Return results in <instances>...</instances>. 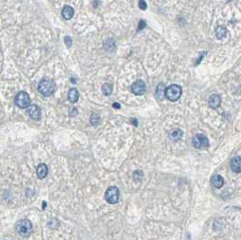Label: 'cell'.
Instances as JSON below:
<instances>
[{
  "label": "cell",
  "instance_id": "cell-1",
  "mask_svg": "<svg viewBox=\"0 0 241 240\" xmlns=\"http://www.w3.org/2000/svg\"><path fill=\"white\" fill-rule=\"evenodd\" d=\"M56 89V85L53 79L45 78L42 79L38 85V91L44 97H49L54 94Z\"/></svg>",
  "mask_w": 241,
  "mask_h": 240
},
{
  "label": "cell",
  "instance_id": "cell-2",
  "mask_svg": "<svg viewBox=\"0 0 241 240\" xmlns=\"http://www.w3.org/2000/svg\"><path fill=\"white\" fill-rule=\"evenodd\" d=\"M16 230L22 237H28L33 232V225L28 219H21L16 225Z\"/></svg>",
  "mask_w": 241,
  "mask_h": 240
},
{
  "label": "cell",
  "instance_id": "cell-3",
  "mask_svg": "<svg viewBox=\"0 0 241 240\" xmlns=\"http://www.w3.org/2000/svg\"><path fill=\"white\" fill-rule=\"evenodd\" d=\"M182 88L176 84H172L165 89V97L170 101L178 100L182 96Z\"/></svg>",
  "mask_w": 241,
  "mask_h": 240
},
{
  "label": "cell",
  "instance_id": "cell-4",
  "mask_svg": "<svg viewBox=\"0 0 241 240\" xmlns=\"http://www.w3.org/2000/svg\"><path fill=\"white\" fill-rule=\"evenodd\" d=\"M15 103H16L17 107H19L21 109H27L30 106V103H31L29 94L24 92V91L19 92L16 96Z\"/></svg>",
  "mask_w": 241,
  "mask_h": 240
},
{
  "label": "cell",
  "instance_id": "cell-5",
  "mask_svg": "<svg viewBox=\"0 0 241 240\" xmlns=\"http://www.w3.org/2000/svg\"><path fill=\"white\" fill-rule=\"evenodd\" d=\"M105 200L110 204H116L119 200V191L117 187H109L105 193Z\"/></svg>",
  "mask_w": 241,
  "mask_h": 240
},
{
  "label": "cell",
  "instance_id": "cell-6",
  "mask_svg": "<svg viewBox=\"0 0 241 240\" xmlns=\"http://www.w3.org/2000/svg\"><path fill=\"white\" fill-rule=\"evenodd\" d=\"M192 144H193L194 147L197 149H204V148L209 147V146H210L208 138L205 135H203L202 134H198L195 135L192 139Z\"/></svg>",
  "mask_w": 241,
  "mask_h": 240
},
{
  "label": "cell",
  "instance_id": "cell-7",
  "mask_svg": "<svg viewBox=\"0 0 241 240\" xmlns=\"http://www.w3.org/2000/svg\"><path fill=\"white\" fill-rule=\"evenodd\" d=\"M131 90L132 92L136 95V96H141L143 94H145L146 90V83L141 80V79H138V80H136L134 83L131 86Z\"/></svg>",
  "mask_w": 241,
  "mask_h": 240
},
{
  "label": "cell",
  "instance_id": "cell-8",
  "mask_svg": "<svg viewBox=\"0 0 241 240\" xmlns=\"http://www.w3.org/2000/svg\"><path fill=\"white\" fill-rule=\"evenodd\" d=\"M27 113H28L29 116L34 120H39L41 118V110H40L39 107H37L36 105L29 106L28 109H27Z\"/></svg>",
  "mask_w": 241,
  "mask_h": 240
},
{
  "label": "cell",
  "instance_id": "cell-9",
  "mask_svg": "<svg viewBox=\"0 0 241 240\" xmlns=\"http://www.w3.org/2000/svg\"><path fill=\"white\" fill-rule=\"evenodd\" d=\"M220 103H221V98L219 97V95L218 94H213L211 95L209 100V105L211 109H218V107L220 106Z\"/></svg>",
  "mask_w": 241,
  "mask_h": 240
},
{
  "label": "cell",
  "instance_id": "cell-10",
  "mask_svg": "<svg viewBox=\"0 0 241 240\" xmlns=\"http://www.w3.org/2000/svg\"><path fill=\"white\" fill-rule=\"evenodd\" d=\"M230 167H231V170L233 171L234 172H240L241 171V158L237 156V157H234L233 159L231 160V163H230Z\"/></svg>",
  "mask_w": 241,
  "mask_h": 240
},
{
  "label": "cell",
  "instance_id": "cell-11",
  "mask_svg": "<svg viewBox=\"0 0 241 240\" xmlns=\"http://www.w3.org/2000/svg\"><path fill=\"white\" fill-rule=\"evenodd\" d=\"M36 173L39 179H44L47 176L48 173V167L45 163H40L36 168Z\"/></svg>",
  "mask_w": 241,
  "mask_h": 240
},
{
  "label": "cell",
  "instance_id": "cell-12",
  "mask_svg": "<svg viewBox=\"0 0 241 240\" xmlns=\"http://www.w3.org/2000/svg\"><path fill=\"white\" fill-rule=\"evenodd\" d=\"M62 15L64 19L70 20L74 16V10L70 6H65L62 11Z\"/></svg>",
  "mask_w": 241,
  "mask_h": 240
},
{
  "label": "cell",
  "instance_id": "cell-13",
  "mask_svg": "<svg viewBox=\"0 0 241 240\" xmlns=\"http://www.w3.org/2000/svg\"><path fill=\"white\" fill-rule=\"evenodd\" d=\"M211 182H212V184H213V186L215 187V188H218V189H219V188H221L222 186H223V184H224V180H223V178L220 176V175H214L213 177H212V179H211Z\"/></svg>",
  "mask_w": 241,
  "mask_h": 240
},
{
  "label": "cell",
  "instance_id": "cell-14",
  "mask_svg": "<svg viewBox=\"0 0 241 240\" xmlns=\"http://www.w3.org/2000/svg\"><path fill=\"white\" fill-rule=\"evenodd\" d=\"M79 97V91L76 89H71L69 91L68 98H69V100L71 103H76L78 101Z\"/></svg>",
  "mask_w": 241,
  "mask_h": 240
},
{
  "label": "cell",
  "instance_id": "cell-15",
  "mask_svg": "<svg viewBox=\"0 0 241 240\" xmlns=\"http://www.w3.org/2000/svg\"><path fill=\"white\" fill-rule=\"evenodd\" d=\"M165 86L163 83H160L159 85L157 86L156 90V97L159 99V100H163V97H165Z\"/></svg>",
  "mask_w": 241,
  "mask_h": 240
},
{
  "label": "cell",
  "instance_id": "cell-16",
  "mask_svg": "<svg viewBox=\"0 0 241 240\" xmlns=\"http://www.w3.org/2000/svg\"><path fill=\"white\" fill-rule=\"evenodd\" d=\"M228 34V32H227V29L223 26H218V28L216 29V36L218 40H223L224 38H226Z\"/></svg>",
  "mask_w": 241,
  "mask_h": 240
},
{
  "label": "cell",
  "instance_id": "cell-17",
  "mask_svg": "<svg viewBox=\"0 0 241 240\" xmlns=\"http://www.w3.org/2000/svg\"><path fill=\"white\" fill-rule=\"evenodd\" d=\"M182 135H183V132L182 131L181 129H174V130H172V131L171 132L170 137H171L172 140L179 141V140L182 139Z\"/></svg>",
  "mask_w": 241,
  "mask_h": 240
},
{
  "label": "cell",
  "instance_id": "cell-18",
  "mask_svg": "<svg viewBox=\"0 0 241 240\" xmlns=\"http://www.w3.org/2000/svg\"><path fill=\"white\" fill-rule=\"evenodd\" d=\"M101 90H102V93H103L105 96H109V95H111V94H112V91H113V86L111 85L110 83H105L104 85L102 86Z\"/></svg>",
  "mask_w": 241,
  "mask_h": 240
},
{
  "label": "cell",
  "instance_id": "cell-19",
  "mask_svg": "<svg viewBox=\"0 0 241 240\" xmlns=\"http://www.w3.org/2000/svg\"><path fill=\"white\" fill-rule=\"evenodd\" d=\"M100 116L99 114L97 113H94L90 116V124L92 125H98L100 124Z\"/></svg>",
  "mask_w": 241,
  "mask_h": 240
},
{
  "label": "cell",
  "instance_id": "cell-20",
  "mask_svg": "<svg viewBox=\"0 0 241 240\" xmlns=\"http://www.w3.org/2000/svg\"><path fill=\"white\" fill-rule=\"evenodd\" d=\"M138 7L140 8L141 10H146V8H147V4L145 0H139L138 2Z\"/></svg>",
  "mask_w": 241,
  "mask_h": 240
},
{
  "label": "cell",
  "instance_id": "cell-21",
  "mask_svg": "<svg viewBox=\"0 0 241 240\" xmlns=\"http://www.w3.org/2000/svg\"><path fill=\"white\" fill-rule=\"evenodd\" d=\"M109 45V48H108V50H111V48L110 47H112V49H114L115 48V43H114V42L112 41V40H108L107 42H105V43H104V46H108Z\"/></svg>",
  "mask_w": 241,
  "mask_h": 240
},
{
  "label": "cell",
  "instance_id": "cell-22",
  "mask_svg": "<svg viewBox=\"0 0 241 240\" xmlns=\"http://www.w3.org/2000/svg\"><path fill=\"white\" fill-rule=\"evenodd\" d=\"M64 42H65V44H66V46L68 47V48H70L71 46V44H72V39L70 38V36H66L64 38Z\"/></svg>",
  "mask_w": 241,
  "mask_h": 240
},
{
  "label": "cell",
  "instance_id": "cell-23",
  "mask_svg": "<svg viewBox=\"0 0 241 240\" xmlns=\"http://www.w3.org/2000/svg\"><path fill=\"white\" fill-rule=\"evenodd\" d=\"M146 26V23L144 20H141L140 22H139V24H138V31H141V30L145 29Z\"/></svg>",
  "mask_w": 241,
  "mask_h": 240
},
{
  "label": "cell",
  "instance_id": "cell-24",
  "mask_svg": "<svg viewBox=\"0 0 241 240\" xmlns=\"http://www.w3.org/2000/svg\"><path fill=\"white\" fill-rule=\"evenodd\" d=\"M77 114H78V111H77V109H76V108H73V109H70V116H77Z\"/></svg>",
  "mask_w": 241,
  "mask_h": 240
},
{
  "label": "cell",
  "instance_id": "cell-25",
  "mask_svg": "<svg viewBox=\"0 0 241 240\" xmlns=\"http://www.w3.org/2000/svg\"><path fill=\"white\" fill-rule=\"evenodd\" d=\"M113 108H115V109H120V105H119L118 103H114V104H113Z\"/></svg>",
  "mask_w": 241,
  "mask_h": 240
},
{
  "label": "cell",
  "instance_id": "cell-26",
  "mask_svg": "<svg viewBox=\"0 0 241 240\" xmlns=\"http://www.w3.org/2000/svg\"><path fill=\"white\" fill-rule=\"evenodd\" d=\"M93 7L94 8H97L98 7V1L96 0L95 2H93Z\"/></svg>",
  "mask_w": 241,
  "mask_h": 240
},
{
  "label": "cell",
  "instance_id": "cell-27",
  "mask_svg": "<svg viewBox=\"0 0 241 240\" xmlns=\"http://www.w3.org/2000/svg\"><path fill=\"white\" fill-rule=\"evenodd\" d=\"M133 121H134V124H135V125H136H136H137V121H136V119H134V120H133Z\"/></svg>",
  "mask_w": 241,
  "mask_h": 240
}]
</instances>
